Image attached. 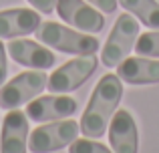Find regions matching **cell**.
Segmentation results:
<instances>
[{"label": "cell", "mask_w": 159, "mask_h": 153, "mask_svg": "<svg viewBox=\"0 0 159 153\" xmlns=\"http://www.w3.org/2000/svg\"><path fill=\"white\" fill-rule=\"evenodd\" d=\"M121 95H123V85H121L119 75L109 73V75L101 77L81 117V131L85 137L97 139L105 135L109 119L113 117V113L119 107Z\"/></svg>", "instance_id": "cell-1"}, {"label": "cell", "mask_w": 159, "mask_h": 153, "mask_svg": "<svg viewBox=\"0 0 159 153\" xmlns=\"http://www.w3.org/2000/svg\"><path fill=\"white\" fill-rule=\"evenodd\" d=\"M36 38L48 47L69 55H93L99 51V40L89 34L62 26L58 22H40L36 28Z\"/></svg>", "instance_id": "cell-2"}, {"label": "cell", "mask_w": 159, "mask_h": 153, "mask_svg": "<svg viewBox=\"0 0 159 153\" xmlns=\"http://www.w3.org/2000/svg\"><path fill=\"white\" fill-rule=\"evenodd\" d=\"M137 36H139V22L131 14L123 12L117 18L105 47H103V55H101L103 65L109 69H115L123 59H127L131 48L135 47Z\"/></svg>", "instance_id": "cell-3"}, {"label": "cell", "mask_w": 159, "mask_h": 153, "mask_svg": "<svg viewBox=\"0 0 159 153\" xmlns=\"http://www.w3.org/2000/svg\"><path fill=\"white\" fill-rule=\"evenodd\" d=\"M81 125L73 119H58L48 125H40L28 135V149L32 153H52L70 145L77 139Z\"/></svg>", "instance_id": "cell-4"}, {"label": "cell", "mask_w": 159, "mask_h": 153, "mask_svg": "<svg viewBox=\"0 0 159 153\" xmlns=\"http://www.w3.org/2000/svg\"><path fill=\"white\" fill-rule=\"evenodd\" d=\"M47 83H48V77L43 69L20 73L12 81H8L6 85L0 87V107L10 111L32 101L39 93H43L47 89Z\"/></svg>", "instance_id": "cell-5"}, {"label": "cell", "mask_w": 159, "mask_h": 153, "mask_svg": "<svg viewBox=\"0 0 159 153\" xmlns=\"http://www.w3.org/2000/svg\"><path fill=\"white\" fill-rule=\"evenodd\" d=\"M95 69H97L95 52L93 55H81L77 59L65 63L61 69H57L48 77L47 89H51V93H70V91H77L95 73Z\"/></svg>", "instance_id": "cell-6"}, {"label": "cell", "mask_w": 159, "mask_h": 153, "mask_svg": "<svg viewBox=\"0 0 159 153\" xmlns=\"http://www.w3.org/2000/svg\"><path fill=\"white\" fill-rule=\"evenodd\" d=\"M77 111V101L66 95H47L28 101L26 105V117L36 123H47V121H58L66 119Z\"/></svg>", "instance_id": "cell-7"}, {"label": "cell", "mask_w": 159, "mask_h": 153, "mask_svg": "<svg viewBox=\"0 0 159 153\" xmlns=\"http://www.w3.org/2000/svg\"><path fill=\"white\" fill-rule=\"evenodd\" d=\"M54 10L65 22L77 26L85 32H101L105 28V18L99 10L89 6L83 0H57Z\"/></svg>", "instance_id": "cell-8"}, {"label": "cell", "mask_w": 159, "mask_h": 153, "mask_svg": "<svg viewBox=\"0 0 159 153\" xmlns=\"http://www.w3.org/2000/svg\"><path fill=\"white\" fill-rule=\"evenodd\" d=\"M28 117L18 109H10L0 129V153H26Z\"/></svg>", "instance_id": "cell-9"}, {"label": "cell", "mask_w": 159, "mask_h": 153, "mask_svg": "<svg viewBox=\"0 0 159 153\" xmlns=\"http://www.w3.org/2000/svg\"><path fill=\"white\" fill-rule=\"evenodd\" d=\"M109 143L115 153H137L139 149L137 125L127 109H119L109 123Z\"/></svg>", "instance_id": "cell-10"}, {"label": "cell", "mask_w": 159, "mask_h": 153, "mask_svg": "<svg viewBox=\"0 0 159 153\" xmlns=\"http://www.w3.org/2000/svg\"><path fill=\"white\" fill-rule=\"evenodd\" d=\"M8 56H10L14 63L24 65V67L30 69H51L54 65V55L48 48H44L43 44L34 43V40H26V38H14L8 43L6 47Z\"/></svg>", "instance_id": "cell-11"}, {"label": "cell", "mask_w": 159, "mask_h": 153, "mask_svg": "<svg viewBox=\"0 0 159 153\" xmlns=\"http://www.w3.org/2000/svg\"><path fill=\"white\" fill-rule=\"evenodd\" d=\"M40 20L39 10L30 8H8L0 10V38H16L30 34L39 28Z\"/></svg>", "instance_id": "cell-12"}, {"label": "cell", "mask_w": 159, "mask_h": 153, "mask_svg": "<svg viewBox=\"0 0 159 153\" xmlns=\"http://www.w3.org/2000/svg\"><path fill=\"white\" fill-rule=\"evenodd\" d=\"M117 75L129 85L159 83V61L151 56H129L117 65Z\"/></svg>", "instance_id": "cell-13"}, {"label": "cell", "mask_w": 159, "mask_h": 153, "mask_svg": "<svg viewBox=\"0 0 159 153\" xmlns=\"http://www.w3.org/2000/svg\"><path fill=\"white\" fill-rule=\"evenodd\" d=\"M127 12L135 14L141 24L159 30V4L157 0H119Z\"/></svg>", "instance_id": "cell-14"}, {"label": "cell", "mask_w": 159, "mask_h": 153, "mask_svg": "<svg viewBox=\"0 0 159 153\" xmlns=\"http://www.w3.org/2000/svg\"><path fill=\"white\" fill-rule=\"evenodd\" d=\"M135 52H137V55H141V56L159 59V30L145 32V34L137 36V40H135Z\"/></svg>", "instance_id": "cell-15"}, {"label": "cell", "mask_w": 159, "mask_h": 153, "mask_svg": "<svg viewBox=\"0 0 159 153\" xmlns=\"http://www.w3.org/2000/svg\"><path fill=\"white\" fill-rule=\"evenodd\" d=\"M69 153H111V151L103 143L95 141L91 137H85V139H75L69 147Z\"/></svg>", "instance_id": "cell-16"}, {"label": "cell", "mask_w": 159, "mask_h": 153, "mask_svg": "<svg viewBox=\"0 0 159 153\" xmlns=\"http://www.w3.org/2000/svg\"><path fill=\"white\" fill-rule=\"evenodd\" d=\"M28 2L39 12H44V14H51L54 10V6H57V0H28Z\"/></svg>", "instance_id": "cell-17"}, {"label": "cell", "mask_w": 159, "mask_h": 153, "mask_svg": "<svg viewBox=\"0 0 159 153\" xmlns=\"http://www.w3.org/2000/svg\"><path fill=\"white\" fill-rule=\"evenodd\" d=\"M87 2H91L93 6H97L99 10H103V12H115V8H117V0H87Z\"/></svg>", "instance_id": "cell-18"}, {"label": "cell", "mask_w": 159, "mask_h": 153, "mask_svg": "<svg viewBox=\"0 0 159 153\" xmlns=\"http://www.w3.org/2000/svg\"><path fill=\"white\" fill-rule=\"evenodd\" d=\"M6 55L8 51L4 48V44L0 43V87L4 85V79H6V73H8V65H6Z\"/></svg>", "instance_id": "cell-19"}, {"label": "cell", "mask_w": 159, "mask_h": 153, "mask_svg": "<svg viewBox=\"0 0 159 153\" xmlns=\"http://www.w3.org/2000/svg\"><path fill=\"white\" fill-rule=\"evenodd\" d=\"M157 2H159V0H157Z\"/></svg>", "instance_id": "cell-20"}]
</instances>
